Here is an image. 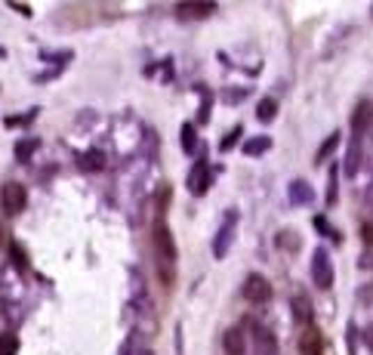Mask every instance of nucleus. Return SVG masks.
<instances>
[{"mask_svg": "<svg viewBox=\"0 0 373 355\" xmlns=\"http://www.w3.org/2000/svg\"><path fill=\"white\" fill-rule=\"evenodd\" d=\"M340 148V133H330V136L321 142V148H318V155H315V164H324V161L330 158V155Z\"/></svg>", "mask_w": 373, "mask_h": 355, "instance_id": "nucleus-14", "label": "nucleus"}, {"mask_svg": "<svg viewBox=\"0 0 373 355\" xmlns=\"http://www.w3.org/2000/svg\"><path fill=\"white\" fill-rule=\"evenodd\" d=\"M241 130H244V127H235V133H232V136H225V139H222V148H232V145H235V139L241 136Z\"/></svg>", "mask_w": 373, "mask_h": 355, "instance_id": "nucleus-27", "label": "nucleus"}, {"mask_svg": "<svg viewBox=\"0 0 373 355\" xmlns=\"http://www.w3.org/2000/svg\"><path fill=\"white\" fill-rule=\"evenodd\" d=\"M315 226H318V232H324V235H333L336 241H340V235H336V232H333V229H330V226H327V219H324V216H315Z\"/></svg>", "mask_w": 373, "mask_h": 355, "instance_id": "nucleus-24", "label": "nucleus"}, {"mask_svg": "<svg viewBox=\"0 0 373 355\" xmlns=\"http://www.w3.org/2000/svg\"><path fill=\"white\" fill-rule=\"evenodd\" d=\"M3 244H6V226L0 223V247H3Z\"/></svg>", "mask_w": 373, "mask_h": 355, "instance_id": "nucleus-31", "label": "nucleus"}, {"mask_svg": "<svg viewBox=\"0 0 373 355\" xmlns=\"http://www.w3.org/2000/svg\"><path fill=\"white\" fill-rule=\"evenodd\" d=\"M222 349H225L228 355H247V340H244L241 328L225 331V337H222Z\"/></svg>", "mask_w": 373, "mask_h": 355, "instance_id": "nucleus-9", "label": "nucleus"}, {"mask_svg": "<svg viewBox=\"0 0 373 355\" xmlns=\"http://www.w3.org/2000/svg\"><path fill=\"white\" fill-rule=\"evenodd\" d=\"M312 278L321 290H327L330 284H333V262H330V253L324 251V247H318L315 257H312Z\"/></svg>", "mask_w": 373, "mask_h": 355, "instance_id": "nucleus-4", "label": "nucleus"}, {"mask_svg": "<svg viewBox=\"0 0 373 355\" xmlns=\"http://www.w3.org/2000/svg\"><path fill=\"white\" fill-rule=\"evenodd\" d=\"M77 164H81V170H102L105 167V155L102 152H96V148H93V152H81L77 155Z\"/></svg>", "mask_w": 373, "mask_h": 355, "instance_id": "nucleus-11", "label": "nucleus"}, {"mask_svg": "<svg viewBox=\"0 0 373 355\" xmlns=\"http://www.w3.org/2000/svg\"><path fill=\"white\" fill-rule=\"evenodd\" d=\"M370 118H373V105H370V102H361V105H358V111H355V118H351V127H355V136H361L364 127L370 124Z\"/></svg>", "mask_w": 373, "mask_h": 355, "instance_id": "nucleus-12", "label": "nucleus"}, {"mask_svg": "<svg viewBox=\"0 0 373 355\" xmlns=\"http://www.w3.org/2000/svg\"><path fill=\"white\" fill-rule=\"evenodd\" d=\"M364 343H367V349L373 352V324H367V328H364Z\"/></svg>", "mask_w": 373, "mask_h": 355, "instance_id": "nucleus-28", "label": "nucleus"}, {"mask_svg": "<svg viewBox=\"0 0 373 355\" xmlns=\"http://www.w3.org/2000/svg\"><path fill=\"white\" fill-rule=\"evenodd\" d=\"M275 115H278V102H275V99H262L260 109H256V118L269 124V120H275Z\"/></svg>", "mask_w": 373, "mask_h": 355, "instance_id": "nucleus-21", "label": "nucleus"}, {"mask_svg": "<svg viewBox=\"0 0 373 355\" xmlns=\"http://www.w3.org/2000/svg\"><path fill=\"white\" fill-rule=\"evenodd\" d=\"M38 148H40V142L38 139H22V142H16V158L19 161H28V158H31V155L34 152H38Z\"/></svg>", "mask_w": 373, "mask_h": 355, "instance_id": "nucleus-19", "label": "nucleus"}, {"mask_svg": "<svg viewBox=\"0 0 373 355\" xmlns=\"http://www.w3.org/2000/svg\"><path fill=\"white\" fill-rule=\"evenodd\" d=\"M16 352H19L16 333H0V355H16Z\"/></svg>", "mask_w": 373, "mask_h": 355, "instance_id": "nucleus-22", "label": "nucleus"}, {"mask_svg": "<svg viewBox=\"0 0 373 355\" xmlns=\"http://www.w3.org/2000/svg\"><path fill=\"white\" fill-rule=\"evenodd\" d=\"M361 238H364V244L373 247V223H364L361 226Z\"/></svg>", "mask_w": 373, "mask_h": 355, "instance_id": "nucleus-25", "label": "nucleus"}, {"mask_svg": "<svg viewBox=\"0 0 373 355\" xmlns=\"http://www.w3.org/2000/svg\"><path fill=\"white\" fill-rule=\"evenodd\" d=\"M241 294H244V300L247 303H269L271 300V284L269 278H262V275H247V281H244V287H241Z\"/></svg>", "mask_w": 373, "mask_h": 355, "instance_id": "nucleus-3", "label": "nucleus"}, {"mask_svg": "<svg viewBox=\"0 0 373 355\" xmlns=\"http://www.w3.org/2000/svg\"><path fill=\"white\" fill-rule=\"evenodd\" d=\"M358 158H361V136H355V139H351V145H349L346 176H355V170H358Z\"/></svg>", "mask_w": 373, "mask_h": 355, "instance_id": "nucleus-17", "label": "nucleus"}, {"mask_svg": "<svg viewBox=\"0 0 373 355\" xmlns=\"http://www.w3.org/2000/svg\"><path fill=\"white\" fill-rule=\"evenodd\" d=\"M191 145H195V127H191V124H185V127H182V148H185V152H189Z\"/></svg>", "mask_w": 373, "mask_h": 355, "instance_id": "nucleus-23", "label": "nucleus"}, {"mask_svg": "<svg viewBox=\"0 0 373 355\" xmlns=\"http://www.w3.org/2000/svg\"><path fill=\"white\" fill-rule=\"evenodd\" d=\"M210 180H213V170H210V164H207L204 158H200V161H195V164H191L185 186H189L191 195H204V191L210 189Z\"/></svg>", "mask_w": 373, "mask_h": 355, "instance_id": "nucleus-6", "label": "nucleus"}, {"mask_svg": "<svg viewBox=\"0 0 373 355\" xmlns=\"http://www.w3.org/2000/svg\"><path fill=\"white\" fill-rule=\"evenodd\" d=\"M290 306H293V315H296V322L305 324V328H312V303H308L305 297H296Z\"/></svg>", "mask_w": 373, "mask_h": 355, "instance_id": "nucleus-13", "label": "nucleus"}, {"mask_svg": "<svg viewBox=\"0 0 373 355\" xmlns=\"http://www.w3.org/2000/svg\"><path fill=\"white\" fill-rule=\"evenodd\" d=\"M25 204H28V191L22 182H6L0 189V207H3L6 216H19L25 210Z\"/></svg>", "mask_w": 373, "mask_h": 355, "instance_id": "nucleus-1", "label": "nucleus"}, {"mask_svg": "<svg viewBox=\"0 0 373 355\" xmlns=\"http://www.w3.org/2000/svg\"><path fill=\"white\" fill-rule=\"evenodd\" d=\"M278 247H281V251H299V247H303V238L296 235V232H278Z\"/></svg>", "mask_w": 373, "mask_h": 355, "instance_id": "nucleus-18", "label": "nucleus"}, {"mask_svg": "<svg viewBox=\"0 0 373 355\" xmlns=\"http://www.w3.org/2000/svg\"><path fill=\"white\" fill-rule=\"evenodd\" d=\"M216 13L213 0H198V3H176V19L182 22H198V19H210Z\"/></svg>", "mask_w": 373, "mask_h": 355, "instance_id": "nucleus-7", "label": "nucleus"}, {"mask_svg": "<svg viewBox=\"0 0 373 355\" xmlns=\"http://www.w3.org/2000/svg\"><path fill=\"white\" fill-rule=\"evenodd\" d=\"M358 297H361V300H364V303H367V300H373V284H370V287H367V290H364V287H361V290H358Z\"/></svg>", "mask_w": 373, "mask_h": 355, "instance_id": "nucleus-29", "label": "nucleus"}, {"mask_svg": "<svg viewBox=\"0 0 373 355\" xmlns=\"http://www.w3.org/2000/svg\"><path fill=\"white\" fill-rule=\"evenodd\" d=\"M10 260H13V266L16 269H28V253H25V247L19 244V241H10Z\"/></svg>", "mask_w": 373, "mask_h": 355, "instance_id": "nucleus-20", "label": "nucleus"}, {"mask_svg": "<svg viewBox=\"0 0 373 355\" xmlns=\"http://www.w3.org/2000/svg\"><path fill=\"white\" fill-rule=\"evenodd\" d=\"M152 238H154V251H157V257H161V262H176V241H173V232L167 229V223L164 219H157L154 223V232H152Z\"/></svg>", "mask_w": 373, "mask_h": 355, "instance_id": "nucleus-2", "label": "nucleus"}, {"mask_svg": "<svg viewBox=\"0 0 373 355\" xmlns=\"http://www.w3.org/2000/svg\"><path fill=\"white\" fill-rule=\"evenodd\" d=\"M269 148H271V139H269V136H253V139L244 142V155H250V158H256V155L269 152Z\"/></svg>", "mask_w": 373, "mask_h": 355, "instance_id": "nucleus-16", "label": "nucleus"}, {"mask_svg": "<svg viewBox=\"0 0 373 355\" xmlns=\"http://www.w3.org/2000/svg\"><path fill=\"white\" fill-rule=\"evenodd\" d=\"M235 226H238V213H225V223L219 226L216 238H213V257L222 260L228 253V247H232L235 241Z\"/></svg>", "mask_w": 373, "mask_h": 355, "instance_id": "nucleus-5", "label": "nucleus"}, {"mask_svg": "<svg viewBox=\"0 0 373 355\" xmlns=\"http://www.w3.org/2000/svg\"><path fill=\"white\" fill-rule=\"evenodd\" d=\"M287 195H290V204H312L315 201V191L308 189L305 180H290V186H287Z\"/></svg>", "mask_w": 373, "mask_h": 355, "instance_id": "nucleus-10", "label": "nucleus"}, {"mask_svg": "<svg viewBox=\"0 0 373 355\" xmlns=\"http://www.w3.org/2000/svg\"><path fill=\"white\" fill-rule=\"evenodd\" d=\"M10 6H16V10L22 13V16H31V10H28V3H10Z\"/></svg>", "mask_w": 373, "mask_h": 355, "instance_id": "nucleus-30", "label": "nucleus"}, {"mask_svg": "<svg viewBox=\"0 0 373 355\" xmlns=\"http://www.w3.org/2000/svg\"><path fill=\"white\" fill-rule=\"evenodd\" d=\"M299 349H303V355H324V337H321V331L305 328L303 340H299Z\"/></svg>", "mask_w": 373, "mask_h": 355, "instance_id": "nucleus-8", "label": "nucleus"}, {"mask_svg": "<svg viewBox=\"0 0 373 355\" xmlns=\"http://www.w3.org/2000/svg\"><path fill=\"white\" fill-rule=\"evenodd\" d=\"M161 281L167 284V287L173 284V269H167V262H161Z\"/></svg>", "mask_w": 373, "mask_h": 355, "instance_id": "nucleus-26", "label": "nucleus"}, {"mask_svg": "<svg viewBox=\"0 0 373 355\" xmlns=\"http://www.w3.org/2000/svg\"><path fill=\"white\" fill-rule=\"evenodd\" d=\"M256 343H260V349L265 355H275L278 352V340H275V333H271L269 328H256Z\"/></svg>", "mask_w": 373, "mask_h": 355, "instance_id": "nucleus-15", "label": "nucleus"}]
</instances>
